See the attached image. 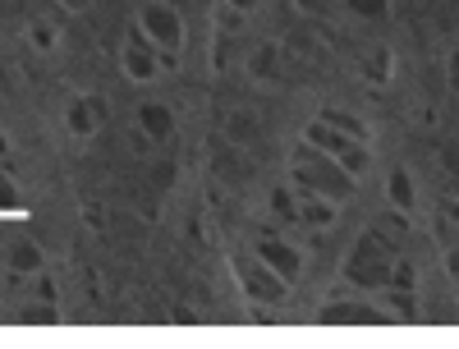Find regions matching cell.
Returning a JSON list of instances; mask_svg holds the SVG:
<instances>
[{
  "label": "cell",
  "mask_w": 459,
  "mask_h": 349,
  "mask_svg": "<svg viewBox=\"0 0 459 349\" xmlns=\"http://www.w3.org/2000/svg\"><path fill=\"white\" fill-rule=\"evenodd\" d=\"M134 28L161 51L166 69L179 65V56L188 47V28H184V14L170 5V0H143V5L134 10Z\"/></svg>",
  "instance_id": "4"
},
{
  "label": "cell",
  "mask_w": 459,
  "mask_h": 349,
  "mask_svg": "<svg viewBox=\"0 0 459 349\" xmlns=\"http://www.w3.org/2000/svg\"><path fill=\"white\" fill-rule=\"evenodd\" d=\"M221 10H230V14L248 19V14H257V10H262V0H221Z\"/></svg>",
  "instance_id": "15"
},
{
  "label": "cell",
  "mask_w": 459,
  "mask_h": 349,
  "mask_svg": "<svg viewBox=\"0 0 459 349\" xmlns=\"http://www.w3.org/2000/svg\"><path fill=\"white\" fill-rule=\"evenodd\" d=\"M303 19L317 28H340V32H381L391 23V0H294Z\"/></svg>",
  "instance_id": "3"
},
{
  "label": "cell",
  "mask_w": 459,
  "mask_h": 349,
  "mask_svg": "<svg viewBox=\"0 0 459 349\" xmlns=\"http://www.w3.org/2000/svg\"><path fill=\"white\" fill-rule=\"evenodd\" d=\"M413 225H409V212H381L363 235L350 244L340 262V281L350 290H368V294H381V290H395V294H413L418 285V262H413Z\"/></svg>",
  "instance_id": "1"
},
{
  "label": "cell",
  "mask_w": 459,
  "mask_h": 349,
  "mask_svg": "<svg viewBox=\"0 0 459 349\" xmlns=\"http://www.w3.org/2000/svg\"><path fill=\"white\" fill-rule=\"evenodd\" d=\"M248 69H253V79H257V83H262V79H276V69H281V51H276V47H253Z\"/></svg>",
  "instance_id": "12"
},
{
  "label": "cell",
  "mask_w": 459,
  "mask_h": 349,
  "mask_svg": "<svg viewBox=\"0 0 459 349\" xmlns=\"http://www.w3.org/2000/svg\"><path fill=\"white\" fill-rule=\"evenodd\" d=\"M248 249H253L266 266H272V271H281L290 285H299V276H303V244H299L294 230H285V225L272 221L266 230H257Z\"/></svg>",
  "instance_id": "6"
},
{
  "label": "cell",
  "mask_w": 459,
  "mask_h": 349,
  "mask_svg": "<svg viewBox=\"0 0 459 349\" xmlns=\"http://www.w3.org/2000/svg\"><path fill=\"white\" fill-rule=\"evenodd\" d=\"M303 138H308L313 147H322L326 157H335L359 184L368 179V170H372V129L363 120H354L350 110L322 106L313 120L303 125Z\"/></svg>",
  "instance_id": "2"
},
{
  "label": "cell",
  "mask_w": 459,
  "mask_h": 349,
  "mask_svg": "<svg viewBox=\"0 0 459 349\" xmlns=\"http://www.w3.org/2000/svg\"><path fill=\"white\" fill-rule=\"evenodd\" d=\"M317 322H340V327H372V322H386V308L377 303V294L368 290H335L322 308H317Z\"/></svg>",
  "instance_id": "7"
},
{
  "label": "cell",
  "mask_w": 459,
  "mask_h": 349,
  "mask_svg": "<svg viewBox=\"0 0 459 349\" xmlns=\"http://www.w3.org/2000/svg\"><path fill=\"white\" fill-rule=\"evenodd\" d=\"M134 134H138V143L143 147H166L170 138H175V110L166 106V101H157V97H147V101H138V110H134Z\"/></svg>",
  "instance_id": "9"
},
{
  "label": "cell",
  "mask_w": 459,
  "mask_h": 349,
  "mask_svg": "<svg viewBox=\"0 0 459 349\" xmlns=\"http://www.w3.org/2000/svg\"><path fill=\"white\" fill-rule=\"evenodd\" d=\"M446 79H450V88L459 92V47L450 51V60H446Z\"/></svg>",
  "instance_id": "16"
},
{
  "label": "cell",
  "mask_w": 459,
  "mask_h": 349,
  "mask_svg": "<svg viewBox=\"0 0 459 349\" xmlns=\"http://www.w3.org/2000/svg\"><path fill=\"white\" fill-rule=\"evenodd\" d=\"M446 276H450V290L459 294V240L446 244Z\"/></svg>",
  "instance_id": "14"
},
{
  "label": "cell",
  "mask_w": 459,
  "mask_h": 349,
  "mask_svg": "<svg viewBox=\"0 0 459 349\" xmlns=\"http://www.w3.org/2000/svg\"><path fill=\"white\" fill-rule=\"evenodd\" d=\"M106 101L101 97H92V92H83V97H74L69 101V110H65V125H69V134L74 138H92L101 125H106Z\"/></svg>",
  "instance_id": "10"
},
{
  "label": "cell",
  "mask_w": 459,
  "mask_h": 349,
  "mask_svg": "<svg viewBox=\"0 0 459 349\" xmlns=\"http://www.w3.org/2000/svg\"><path fill=\"white\" fill-rule=\"evenodd\" d=\"M391 207H395V212H413V184H409V170H395V175H391Z\"/></svg>",
  "instance_id": "13"
},
{
  "label": "cell",
  "mask_w": 459,
  "mask_h": 349,
  "mask_svg": "<svg viewBox=\"0 0 459 349\" xmlns=\"http://www.w3.org/2000/svg\"><path fill=\"white\" fill-rule=\"evenodd\" d=\"M60 5H65V10H79V5H83V0H60Z\"/></svg>",
  "instance_id": "17"
},
{
  "label": "cell",
  "mask_w": 459,
  "mask_h": 349,
  "mask_svg": "<svg viewBox=\"0 0 459 349\" xmlns=\"http://www.w3.org/2000/svg\"><path fill=\"white\" fill-rule=\"evenodd\" d=\"M120 74L129 83H138V88H147V83H157L161 74H166V60H161V51L147 42V37L129 23L125 28V37H120Z\"/></svg>",
  "instance_id": "8"
},
{
  "label": "cell",
  "mask_w": 459,
  "mask_h": 349,
  "mask_svg": "<svg viewBox=\"0 0 459 349\" xmlns=\"http://www.w3.org/2000/svg\"><path fill=\"white\" fill-rule=\"evenodd\" d=\"M354 69L363 74L368 83H386V79H391V51H386V47H377V32H372L368 42L359 47V60H354Z\"/></svg>",
  "instance_id": "11"
},
{
  "label": "cell",
  "mask_w": 459,
  "mask_h": 349,
  "mask_svg": "<svg viewBox=\"0 0 459 349\" xmlns=\"http://www.w3.org/2000/svg\"><path fill=\"white\" fill-rule=\"evenodd\" d=\"M235 276H239V290H244V299H253V303H262V308H276V303H285L290 299V281L281 276V271H272L253 249H244V253H235Z\"/></svg>",
  "instance_id": "5"
}]
</instances>
